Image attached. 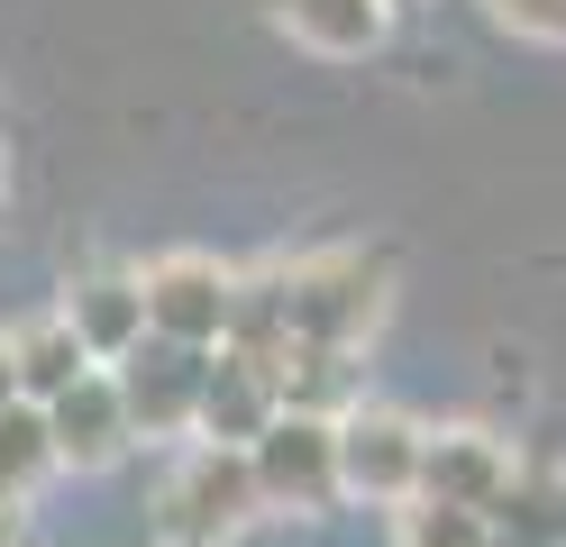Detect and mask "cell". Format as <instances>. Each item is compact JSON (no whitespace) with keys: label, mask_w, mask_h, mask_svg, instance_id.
<instances>
[{"label":"cell","mask_w":566,"mask_h":547,"mask_svg":"<svg viewBox=\"0 0 566 547\" xmlns=\"http://www.w3.org/2000/svg\"><path fill=\"white\" fill-rule=\"evenodd\" d=\"M137 302H147V338H174V347H210L229 338V311H238V283L210 265V255H174L137 283Z\"/></svg>","instance_id":"277c9868"},{"label":"cell","mask_w":566,"mask_h":547,"mask_svg":"<svg viewBox=\"0 0 566 547\" xmlns=\"http://www.w3.org/2000/svg\"><path fill=\"white\" fill-rule=\"evenodd\" d=\"M64 328L83 338L92 365H111V356H128L147 338V302H137L128 274H92V283H74V302H64Z\"/></svg>","instance_id":"9c48e42d"},{"label":"cell","mask_w":566,"mask_h":547,"mask_svg":"<svg viewBox=\"0 0 566 547\" xmlns=\"http://www.w3.org/2000/svg\"><path fill=\"white\" fill-rule=\"evenodd\" d=\"M338 493L411 502V493H420V429L394 420V411H357V420H338Z\"/></svg>","instance_id":"5b68a950"},{"label":"cell","mask_w":566,"mask_h":547,"mask_svg":"<svg viewBox=\"0 0 566 547\" xmlns=\"http://www.w3.org/2000/svg\"><path fill=\"white\" fill-rule=\"evenodd\" d=\"M283 28H293L311 55H375L394 10H384V0H283Z\"/></svg>","instance_id":"8fae6325"},{"label":"cell","mask_w":566,"mask_h":547,"mask_svg":"<svg viewBox=\"0 0 566 547\" xmlns=\"http://www.w3.org/2000/svg\"><path fill=\"white\" fill-rule=\"evenodd\" d=\"M46 438H55V465H111L119 448H128V401H119V383H101V375H83V383H64L55 401H46Z\"/></svg>","instance_id":"8992f818"},{"label":"cell","mask_w":566,"mask_h":547,"mask_svg":"<svg viewBox=\"0 0 566 547\" xmlns=\"http://www.w3.org/2000/svg\"><path fill=\"white\" fill-rule=\"evenodd\" d=\"M0 401H19V375H10V347H0Z\"/></svg>","instance_id":"2e32d148"},{"label":"cell","mask_w":566,"mask_h":547,"mask_svg":"<svg viewBox=\"0 0 566 547\" xmlns=\"http://www.w3.org/2000/svg\"><path fill=\"white\" fill-rule=\"evenodd\" d=\"M137 365H128V383H119V401H128V429L137 420H147V429H184L192 420V401H201V375H210V365H201V347H174V338H137L128 347Z\"/></svg>","instance_id":"52a82bcc"},{"label":"cell","mask_w":566,"mask_h":547,"mask_svg":"<svg viewBox=\"0 0 566 547\" xmlns=\"http://www.w3.org/2000/svg\"><path fill=\"white\" fill-rule=\"evenodd\" d=\"M192 420L210 429V448H247L265 420H274V383L256 375L247 356H229L220 375H201V401H192Z\"/></svg>","instance_id":"30bf717a"},{"label":"cell","mask_w":566,"mask_h":547,"mask_svg":"<svg viewBox=\"0 0 566 547\" xmlns=\"http://www.w3.org/2000/svg\"><path fill=\"white\" fill-rule=\"evenodd\" d=\"M384 10H411V0H384Z\"/></svg>","instance_id":"e0dca14e"},{"label":"cell","mask_w":566,"mask_h":547,"mask_svg":"<svg viewBox=\"0 0 566 547\" xmlns=\"http://www.w3.org/2000/svg\"><path fill=\"white\" fill-rule=\"evenodd\" d=\"M10 375H19V401H55L64 383L92 375V356H83V338L64 319H38L28 338H10Z\"/></svg>","instance_id":"7c38bea8"},{"label":"cell","mask_w":566,"mask_h":547,"mask_svg":"<svg viewBox=\"0 0 566 547\" xmlns=\"http://www.w3.org/2000/svg\"><path fill=\"white\" fill-rule=\"evenodd\" d=\"M256 511H265V493H256L247 448H201L165 493V538L174 547H220V538H238L256 520Z\"/></svg>","instance_id":"7a4b0ae2"},{"label":"cell","mask_w":566,"mask_h":547,"mask_svg":"<svg viewBox=\"0 0 566 547\" xmlns=\"http://www.w3.org/2000/svg\"><path fill=\"white\" fill-rule=\"evenodd\" d=\"M274 311H283V328H293L302 347H338L347 356L384 311V255H311V265L283 274Z\"/></svg>","instance_id":"6da1fadb"},{"label":"cell","mask_w":566,"mask_h":547,"mask_svg":"<svg viewBox=\"0 0 566 547\" xmlns=\"http://www.w3.org/2000/svg\"><path fill=\"white\" fill-rule=\"evenodd\" d=\"M402 547H503V538H493L484 511H467V502H430V493H420V502L402 511Z\"/></svg>","instance_id":"5bb4252c"},{"label":"cell","mask_w":566,"mask_h":547,"mask_svg":"<svg viewBox=\"0 0 566 547\" xmlns=\"http://www.w3.org/2000/svg\"><path fill=\"white\" fill-rule=\"evenodd\" d=\"M493 28L530 36V46H566V0H484Z\"/></svg>","instance_id":"9a60e30c"},{"label":"cell","mask_w":566,"mask_h":547,"mask_svg":"<svg viewBox=\"0 0 566 547\" xmlns=\"http://www.w3.org/2000/svg\"><path fill=\"white\" fill-rule=\"evenodd\" d=\"M247 465H256L265 502H293V511H329L338 502V429L321 411L265 420L256 438H247Z\"/></svg>","instance_id":"3957f363"},{"label":"cell","mask_w":566,"mask_h":547,"mask_svg":"<svg viewBox=\"0 0 566 547\" xmlns=\"http://www.w3.org/2000/svg\"><path fill=\"white\" fill-rule=\"evenodd\" d=\"M503 484H512V456H503V438H484V429L420 438V493H430V502L493 511V493H503Z\"/></svg>","instance_id":"ba28073f"},{"label":"cell","mask_w":566,"mask_h":547,"mask_svg":"<svg viewBox=\"0 0 566 547\" xmlns=\"http://www.w3.org/2000/svg\"><path fill=\"white\" fill-rule=\"evenodd\" d=\"M55 465V438H46V401H0V493L38 484Z\"/></svg>","instance_id":"4fadbf2b"}]
</instances>
